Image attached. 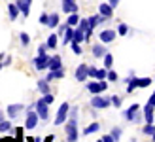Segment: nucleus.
<instances>
[{
	"instance_id": "obj_1",
	"label": "nucleus",
	"mask_w": 155,
	"mask_h": 142,
	"mask_svg": "<svg viewBox=\"0 0 155 142\" xmlns=\"http://www.w3.org/2000/svg\"><path fill=\"white\" fill-rule=\"evenodd\" d=\"M80 133H78V108L72 106L70 114H68V121H66V140L68 142H76Z\"/></svg>"
},
{
	"instance_id": "obj_2",
	"label": "nucleus",
	"mask_w": 155,
	"mask_h": 142,
	"mask_svg": "<svg viewBox=\"0 0 155 142\" xmlns=\"http://www.w3.org/2000/svg\"><path fill=\"white\" fill-rule=\"evenodd\" d=\"M151 78H130V80L127 82V93H133L136 87H142V89H146V87H150L151 85Z\"/></svg>"
},
{
	"instance_id": "obj_3",
	"label": "nucleus",
	"mask_w": 155,
	"mask_h": 142,
	"mask_svg": "<svg viewBox=\"0 0 155 142\" xmlns=\"http://www.w3.org/2000/svg\"><path fill=\"white\" fill-rule=\"evenodd\" d=\"M108 106H112V99H108L104 97L102 93L100 95H95V97L91 99V108H95V110H104Z\"/></svg>"
},
{
	"instance_id": "obj_4",
	"label": "nucleus",
	"mask_w": 155,
	"mask_h": 142,
	"mask_svg": "<svg viewBox=\"0 0 155 142\" xmlns=\"http://www.w3.org/2000/svg\"><path fill=\"white\" fill-rule=\"evenodd\" d=\"M110 85H108V80H95V82H89L87 83V91L93 93V95H100L104 93Z\"/></svg>"
},
{
	"instance_id": "obj_5",
	"label": "nucleus",
	"mask_w": 155,
	"mask_h": 142,
	"mask_svg": "<svg viewBox=\"0 0 155 142\" xmlns=\"http://www.w3.org/2000/svg\"><path fill=\"white\" fill-rule=\"evenodd\" d=\"M138 112H140V106H138V104H133L130 108H127L125 112H123V117H125L127 121H136V123H140V121L144 120V116H140Z\"/></svg>"
},
{
	"instance_id": "obj_6",
	"label": "nucleus",
	"mask_w": 155,
	"mask_h": 142,
	"mask_svg": "<svg viewBox=\"0 0 155 142\" xmlns=\"http://www.w3.org/2000/svg\"><path fill=\"white\" fill-rule=\"evenodd\" d=\"M68 114H70V104L68 102H63L57 110V117H55V125H63L68 120Z\"/></svg>"
},
{
	"instance_id": "obj_7",
	"label": "nucleus",
	"mask_w": 155,
	"mask_h": 142,
	"mask_svg": "<svg viewBox=\"0 0 155 142\" xmlns=\"http://www.w3.org/2000/svg\"><path fill=\"white\" fill-rule=\"evenodd\" d=\"M38 121H40V116L36 114V110L28 108V110H27V120H25V129L32 131L36 125H38Z\"/></svg>"
},
{
	"instance_id": "obj_8",
	"label": "nucleus",
	"mask_w": 155,
	"mask_h": 142,
	"mask_svg": "<svg viewBox=\"0 0 155 142\" xmlns=\"http://www.w3.org/2000/svg\"><path fill=\"white\" fill-rule=\"evenodd\" d=\"M48 106H49V104H45L42 99L34 102V110H36V114L40 116L42 121H48V120H49V110H48Z\"/></svg>"
},
{
	"instance_id": "obj_9",
	"label": "nucleus",
	"mask_w": 155,
	"mask_h": 142,
	"mask_svg": "<svg viewBox=\"0 0 155 142\" xmlns=\"http://www.w3.org/2000/svg\"><path fill=\"white\" fill-rule=\"evenodd\" d=\"M49 55H36V59H34V66H36V70H48L49 68Z\"/></svg>"
},
{
	"instance_id": "obj_10",
	"label": "nucleus",
	"mask_w": 155,
	"mask_h": 142,
	"mask_svg": "<svg viewBox=\"0 0 155 142\" xmlns=\"http://www.w3.org/2000/svg\"><path fill=\"white\" fill-rule=\"evenodd\" d=\"M115 30H112V29H106V30H100L98 32V40L102 42V44H112L114 40H115Z\"/></svg>"
},
{
	"instance_id": "obj_11",
	"label": "nucleus",
	"mask_w": 155,
	"mask_h": 142,
	"mask_svg": "<svg viewBox=\"0 0 155 142\" xmlns=\"http://www.w3.org/2000/svg\"><path fill=\"white\" fill-rule=\"evenodd\" d=\"M25 110V104H10L8 106V117L10 120H15V117H19V114Z\"/></svg>"
},
{
	"instance_id": "obj_12",
	"label": "nucleus",
	"mask_w": 155,
	"mask_h": 142,
	"mask_svg": "<svg viewBox=\"0 0 155 142\" xmlns=\"http://www.w3.org/2000/svg\"><path fill=\"white\" fill-rule=\"evenodd\" d=\"M89 78V66L87 65H80L76 68V80L78 82H85Z\"/></svg>"
},
{
	"instance_id": "obj_13",
	"label": "nucleus",
	"mask_w": 155,
	"mask_h": 142,
	"mask_svg": "<svg viewBox=\"0 0 155 142\" xmlns=\"http://www.w3.org/2000/svg\"><path fill=\"white\" fill-rule=\"evenodd\" d=\"M61 6H63V12H64V13H78V4H76V0H63V2H61Z\"/></svg>"
},
{
	"instance_id": "obj_14",
	"label": "nucleus",
	"mask_w": 155,
	"mask_h": 142,
	"mask_svg": "<svg viewBox=\"0 0 155 142\" xmlns=\"http://www.w3.org/2000/svg\"><path fill=\"white\" fill-rule=\"evenodd\" d=\"M15 4L19 6V12L25 15V17H28V13H30V4H32V0H17Z\"/></svg>"
},
{
	"instance_id": "obj_15",
	"label": "nucleus",
	"mask_w": 155,
	"mask_h": 142,
	"mask_svg": "<svg viewBox=\"0 0 155 142\" xmlns=\"http://www.w3.org/2000/svg\"><path fill=\"white\" fill-rule=\"evenodd\" d=\"M91 51H93V57H97V59H100V57H104V55L108 53L102 42H100V44H95V46L91 47Z\"/></svg>"
},
{
	"instance_id": "obj_16",
	"label": "nucleus",
	"mask_w": 155,
	"mask_h": 142,
	"mask_svg": "<svg viewBox=\"0 0 155 142\" xmlns=\"http://www.w3.org/2000/svg\"><path fill=\"white\" fill-rule=\"evenodd\" d=\"M98 13H100V15H104V17H112V13H114V8L110 6V2H106V4H100V6H98Z\"/></svg>"
},
{
	"instance_id": "obj_17",
	"label": "nucleus",
	"mask_w": 155,
	"mask_h": 142,
	"mask_svg": "<svg viewBox=\"0 0 155 142\" xmlns=\"http://www.w3.org/2000/svg\"><path fill=\"white\" fill-rule=\"evenodd\" d=\"M97 131H100V123H97V121H95V123L87 125V127L81 131V135H83V137H89V135H95Z\"/></svg>"
},
{
	"instance_id": "obj_18",
	"label": "nucleus",
	"mask_w": 155,
	"mask_h": 142,
	"mask_svg": "<svg viewBox=\"0 0 155 142\" xmlns=\"http://www.w3.org/2000/svg\"><path fill=\"white\" fill-rule=\"evenodd\" d=\"M74 32H76V29H74V27H68V29L64 30V40H63L64 46L72 44V40H74Z\"/></svg>"
},
{
	"instance_id": "obj_19",
	"label": "nucleus",
	"mask_w": 155,
	"mask_h": 142,
	"mask_svg": "<svg viewBox=\"0 0 155 142\" xmlns=\"http://www.w3.org/2000/svg\"><path fill=\"white\" fill-rule=\"evenodd\" d=\"M63 66V61H61V57L59 55H53V57L49 59V70H57V68H61Z\"/></svg>"
},
{
	"instance_id": "obj_20",
	"label": "nucleus",
	"mask_w": 155,
	"mask_h": 142,
	"mask_svg": "<svg viewBox=\"0 0 155 142\" xmlns=\"http://www.w3.org/2000/svg\"><path fill=\"white\" fill-rule=\"evenodd\" d=\"M19 6L17 4H8V15H10V19H17V15H19Z\"/></svg>"
},
{
	"instance_id": "obj_21",
	"label": "nucleus",
	"mask_w": 155,
	"mask_h": 142,
	"mask_svg": "<svg viewBox=\"0 0 155 142\" xmlns=\"http://www.w3.org/2000/svg\"><path fill=\"white\" fill-rule=\"evenodd\" d=\"M72 42H76V44H81V42H87V36H85V32L81 29H76V32H74V40Z\"/></svg>"
},
{
	"instance_id": "obj_22",
	"label": "nucleus",
	"mask_w": 155,
	"mask_h": 142,
	"mask_svg": "<svg viewBox=\"0 0 155 142\" xmlns=\"http://www.w3.org/2000/svg\"><path fill=\"white\" fill-rule=\"evenodd\" d=\"M38 91H40L42 95L51 93V91H49V82H48V80H40V82H38Z\"/></svg>"
},
{
	"instance_id": "obj_23",
	"label": "nucleus",
	"mask_w": 155,
	"mask_h": 142,
	"mask_svg": "<svg viewBox=\"0 0 155 142\" xmlns=\"http://www.w3.org/2000/svg\"><path fill=\"white\" fill-rule=\"evenodd\" d=\"M78 23H80V17H78V13H68L66 25H68V27H76Z\"/></svg>"
},
{
	"instance_id": "obj_24",
	"label": "nucleus",
	"mask_w": 155,
	"mask_h": 142,
	"mask_svg": "<svg viewBox=\"0 0 155 142\" xmlns=\"http://www.w3.org/2000/svg\"><path fill=\"white\" fill-rule=\"evenodd\" d=\"M153 133H155V125H153V123H146V125H144V129H142V135L153 137Z\"/></svg>"
},
{
	"instance_id": "obj_25",
	"label": "nucleus",
	"mask_w": 155,
	"mask_h": 142,
	"mask_svg": "<svg viewBox=\"0 0 155 142\" xmlns=\"http://www.w3.org/2000/svg\"><path fill=\"white\" fill-rule=\"evenodd\" d=\"M48 27H51V29L59 27V15H57V13H49V23H48Z\"/></svg>"
},
{
	"instance_id": "obj_26",
	"label": "nucleus",
	"mask_w": 155,
	"mask_h": 142,
	"mask_svg": "<svg viewBox=\"0 0 155 142\" xmlns=\"http://www.w3.org/2000/svg\"><path fill=\"white\" fill-rule=\"evenodd\" d=\"M102 59H104V68L110 70V68H112V65H114V55H112V53H106Z\"/></svg>"
},
{
	"instance_id": "obj_27",
	"label": "nucleus",
	"mask_w": 155,
	"mask_h": 142,
	"mask_svg": "<svg viewBox=\"0 0 155 142\" xmlns=\"http://www.w3.org/2000/svg\"><path fill=\"white\" fill-rule=\"evenodd\" d=\"M59 40V38H57V34H51L49 38H48V42H45V44H48V47H49V49H55V47H57V42Z\"/></svg>"
},
{
	"instance_id": "obj_28",
	"label": "nucleus",
	"mask_w": 155,
	"mask_h": 142,
	"mask_svg": "<svg viewBox=\"0 0 155 142\" xmlns=\"http://www.w3.org/2000/svg\"><path fill=\"white\" fill-rule=\"evenodd\" d=\"M10 131H13V127H12V123L10 121H0V133H10Z\"/></svg>"
},
{
	"instance_id": "obj_29",
	"label": "nucleus",
	"mask_w": 155,
	"mask_h": 142,
	"mask_svg": "<svg viewBox=\"0 0 155 142\" xmlns=\"http://www.w3.org/2000/svg\"><path fill=\"white\" fill-rule=\"evenodd\" d=\"M129 32V25H125V23H119V25H117V34L119 36H125Z\"/></svg>"
},
{
	"instance_id": "obj_30",
	"label": "nucleus",
	"mask_w": 155,
	"mask_h": 142,
	"mask_svg": "<svg viewBox=\"0 0 155 142\" xmlns=\"http://www.w3.org/2000/svg\"><path fill=\"white\" fill-rule=\"evenodd\" d=\"M106 80H108V82H117V80H119V76H117V72H115V70H108Z\"/></svg>"
},
{
	"instance_id": "obj_31",
	"label": "nucleus",
	"mask_w": 155,
	"mask_h": 142,
	"mask_svg": "<svg viewBox=\"0 0 155 142\" xmlns=\"http://www.w3.org/2000/svg\"><path fill=\"white\" fill-rule=\"evenodd\" d=\"M19 40H21V44H23V46L27 47V46L30 44V36H28L27 32H21V34H19Z\"/></svg>"
},
{
	"instance_id": "obj_32",
	"label": "nucleus",
	"mask_w": 155,
	"mask_h": 142,
	"mask_svg": "<svg viewBox=\"0 0 155 142\" xmlns=\"http://www.w3.org/2000/svg\"><path fill=\"white\" fill-rule=\"evenodd\" d=\"M106 76H108V68H98L97 80H106Z\"/></svg>"
},
{
	"instance_id": "obj_33",
	"label": "nucleus",
	"mask_w": 155,
	"mask_h": 142,
	"mask_svg": "<svg viewBox=\"0 0 155 142\" xmlns=\"http://www.w3.org/2000/svg\"><path fill=\"white\" fill-rule=\"evenodd\" d=\"M45 104H53V100H55V97H53V93H48V95H44V97H40Z\"/></svg>"
},
{
	"instance_id": "obj_34",
	"label": "nucleus",
	"mask_w": 155,
	"mask_h": 142,
	"mask_svg": "<svg viewBox=\"0 0 155 142\" xmlns=\"http://www.w3.org/2000/svg\"><path fill=\"white\" fill-rule=\"evenodd\" d=\"M110 135H112V137L115 138V142H117V140L121 138V127H114V129H112V133H110Z\"/></svg>"
},
{
	"instance_id": "obj_35",
	"label": "nucleus",
	"mask_w": 155,
	"mask_h": 142,
	"mask_svg": "<svg viewBox=\"0 0 155 142\" xmlns=\"http://www.w3.org/2000/svg\"><path fill=\"white\" fill-rule=\"evenodd\" d=\"M110 99H112V106H115V108H119V106H121V97L114 95V97H110Z\"/></svg>"
},
{
	"instance_id": "obj_36",
	"label": "nucleus",
	"mask_w": 155,
	"mask_h": 142,
	"mask_svg": "<svg viewBox=\"0 0 155 142\" xmlns=\"http://www.w3.org/2000/svg\"><path fill=\"white\" fill-rule=\"evenodd\" d=\"M70 47H72V51H74L76 55H81V47H80V44L72 42V44H70Z\"/></svg>"
},
{
	"instance_id": "obj_37",
	"label": "nucleus",
	"mask_w": 155,
	"mask_h": 142,
	"mask_svg": "<svg viewBox=\"0 0 155 142\" xmlns=\"http://www.w3.org/2000/svg\"><path fill=\"white\" fill-rule=\"evenodd\" d=\"M40 23L48 27V23H49V13H42V15H40Z\"/></svg>"
},
{
	"instance_id": "obj_38",
	"label": "nucleus",
	"mask_w": 155,
	"mask_h": 142,
	"mask_svg": "<svg viewBox=\"0 0 155 142\" xmlns=\"http://www.w3.org/2000/svg\"><path fill=\"white\" fill-rule=\"evenodd\" d=\"M45 49H49V47H48V44H42V46H38V55H44V53H45Z\"/></svg>"
},
{
	"instance_id": "obj_39",
	"label": "nucleus",
	"mask_w": 155,
	"mask_h": 142,
	"mask_svg": "<svg viewBox=\"0 0 155 142\" xmlns=\"http://www.w3.org/2000/svg\"><path fill=\"white\" fill-rule=\"evenodd\" d=\"M97 72H98V68L89 66V76H91V78H97Z\"/></svg>"
},
{
	"instance_id": "obj_40",
	"label": "nucleus",
	"mask_w": 155,
	"mask_h": 142,
	"mask_svg": "<svg viewBox=\"0 0 155 142\" xmlns=\"http://www.w3.org/2000/svg\"><path fill=\"white\" fill-rule=\"evenodd\" d=\"M102 140H104V142H115V138H114L112 135H104V137H102Z\"/></svg>"
},
{
	"instance_id": "obj_41",
	"label": "nucleus",
	"mask_w": 155,
	"mask_h": 142,
	"mask_svg": "<svg viewBox=\"0 0 155 142\" xmlns=\"http://www.w3.org/2000/svg\"><path fill=\"white\" fill-rule=\"evenodd\" d=\"M108 2H110V6H112L114 10H115V8H117V4L121 2V0H108Z\"/></svg>"
},
{
	"instance_id": "obj_42",
	"label": "nucleus",
	"mask_w": 155,
	"mask_h": 142,
	"mask_svg": "<svg viewBox=\"0 0 155 142\" xmlns=\"http://www.w3.org/2000/svg\"><path fill=\"white\" fill-rule=\"evenodd\" d=\"M0 142H17V138H12V137H6V138H0Z\"/></svg>"
},
{
	"instance_id": "obj_43",
	"label": "nucleus",
	"mask_w": 155,
	"mask_h": 142,
	"mask_svg": "<svg viewBox=\"0 0 155 142\" xmlns=\"http://www.w3.org/2000/svg\"><path fill=\"white\" fill-rule=\"evenodd\" d=\"M2 65H4V66H10V65H12V57H6V59L2 61Z\"/></svg>"
},
{
	"instance_id": "obj_44",
	"label": "nucleus",
	"mask_w": 155,
	"mask_h": 142,
	"mask_svg": "<svg viewBox=\"0 0 155 142\" xmlns=\"http://www.w3.org/2000/svg\"><path fill=\"white\" fill-rule=\"evenodd\" d=\"M6 120V116H4V112H2V110H0V121H4Z\"/></svg>"
},
{
	"instance_id": "obj_45",
	"label": "nucleus",
	"mask_w": 155,
	"mask_h": 142,
	"mask_svg": "<svg viewBox=\"0 0 155 142\" xmlns=\"http://www.w3.org/2000/svg\"><path fill=\"white\" fill-rule=\"evenodd\" d=\"M4 68V65H2V61H0V70H2Z\"/></svg>"
},
{
	"instance_id": "obj_46",
	"label": "nucleus",
	"mask_w": 155,
	"mask_h": 142,
	"mask_svg": "<svg viewBox=\"0 0 155 142\" xmlns=\"http://www.w3.org/2000/svg\"><path fill=\"white\" fill-rule=\"evenodd\" d=\"M151 138H153V142H155V133H153V137H151Z\"/></svg>"
},
{
	"instance_id": "obj_47",
	"label": "nucleus",
	"mask_w": 155,
	"mask_h": 142,
	"mask_svg": "<svg viewBox=\"0 0 155 142\" xmlns=\"http://www.w3.org/2000/svg\"><path fill=\"white\" fill-rule=\"evenodd\" d=\"M97 142H104V140H102V138H100V140H97Z\"/></svg>"
}]
</instances>
